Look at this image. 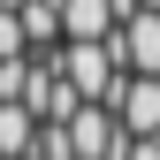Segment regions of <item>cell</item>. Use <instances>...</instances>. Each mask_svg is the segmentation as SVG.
Masks as SVG:
<instances>
[{
  "label": "cell",
  "instance_id": "8992f818",
  "mask_svg": "<svg viewBox=\"0 0 160 160\" xmlns=\"http://www.w3.org/2000/svg\"><path fill=\"white\" fill-rule=\"evenodd\" d=\"M114 160H160V137H122Z\"/></svg>",
  "mask_w": 160,
  "mask_h": 160
},
{
  "label": "cell",
  "instance_id": "ba28073f",
  "mask_svg": "<svg viewBox=\"0 0 160 160\" xmlns=\"http://www.w3.org/2000/svg\"><path fill=\"white\" fill-rule=\"evenodd\" d=\"M0 8H23V0H0Z\"/></svg>",
  "mask_w": 160,
  "mask_h": 160
},
{
  "label": "cell",
  "instance_id": "3957f363",
  "mask_svg": "<svg viewBox=\"0 0 160 160\" xmlns=\"http://www.w3.org/2000/svg\"><path fill=\"white\" fill-rule=\"evenodd\" d=\"M114 145H122L114 107H76L69 114V160H114Z\"/></svg>",
  "mask_w": 160,
  "mask_h": 160
},
{
  "label": "cell",
  "instance_id": "6da1fadb",
  "mask_svg": "<svg viewBox=\"0 0 160 160\" xmlns=\"http://www.w3.org/2000/svg\"><path fill=\"white\" fill-rule=\"evenodd\" d=\"M61 84L84 99V107H114V92H122L114 46H61Z\"/></svg>",
  "mask_w": 160,
  "mask_h": 160
},
{
  "label": "cell",
  "instance_id": "7a4b0ae2",
  "mask_svg": "<svg viewBox=\"0 0 160 160\" xmlns=\"http://www.w3.org/2000/svg\"><path fill=\"white\" fill-rule=\"evenodd\" d=\"M107 46H114V61H122V76H160V8H137Z\"/></svg>",
  "mask_w": 160,
  "mask_h": 160
},
{
  "label": "cell",
  "instance_id": "277c9868",
  "mask_svg": "<svg viewBox=\"0 0 160 160\" xmlns=\"http://www.w3.org/2000/svg\"><path fill=\"white\" fill-rule=\"evenodd\" d=\"M114 122H122V137H160V76H122Z\"/></svg>",
  "mask_w": 160,
  "mask_h": 160
},
{
  "label": "cell",
  "instance_id": "5b68a950",
  "mask_svg": "<svg viewBox=\"0 0 160 160\" xmlns=\"http://www.w3.org/2000/svg\"><path fill=\"white\" fill-rule=\"evenodd\" d=\"M61 31L69 46H107L122 31V0H61Z\"/></svg>",
  "mask_w": 160,
  "mask_h": 160
},
{
  "label": "cell",
  "instance_id": "52a82bcc",
  "mask_svg": "<svg viewBox=\"0 0 160 160\" xmlns=\"http://www.w3.org/2000/svg\"><path fill=\"white\" fill-rule=\"evenodd\" d=\"M137 8H160V0H122V23H130V15H137Z\"/></svg>",
  "mask_w": 160,
  "mask_h": 160
}]
</instances>
